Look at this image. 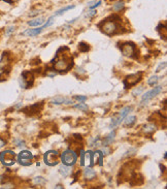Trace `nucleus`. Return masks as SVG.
<instances>
[{
  "label": "nucleus",
  "mask_w": 167,
  "mask_h": 189,
  "mask_svg": "<svg viewBox=\"0 0 167 189\" xmlns=\"http://www.w3.org/2000/svg\"><path fill=\"white\" fill-rule=\"evenodd\" d=\"M73 137L75 139V141H76V142H82V135H77V133L73 135Z\"/></svg>",
  "instance_id": "40"
},
{
  "label": "nucleus",
  "mask_w": 167,
  "mask_h": 189,
  "mask_svg": "<svg viewBox=\"0 0 167 189\" xmlns=\"http://www.w3.org/2000/svg\"><path fill=\"white\" fill-rule=\"evenodd\" d=\"M162 91H163L162 86H157V87H154L152 90L148 91L147 93L142 95V104H144V102H147V101H149L150 99L154 98L155 96L158 95L159 93H161Z\"/></svg>",
  "instance_id": "10"
},
{
  "label": "nucleus",
  "mask_w": 167,
  "mask_h": 189,
  "mask_svg": "<svg viewBox=\"0 0 167 189\" xmlns=\"http://www.w3.org/2000/svg\"><path fill=\"white\" fill-rule=\"evenodd\" d=\"M59 172L61 175H63V177H68L71 174V166L69 165H65V164H62L59 168Z\"/></svg>",
  "instance_id": "16"
},
{
  "label": "nucleus",
  "mask_w": 167,
  "mask_h": 189,
  "mask_svg": "<svg viewBox=\"0 0 167 189\" xmlns=\"http://www.w3.org/2000/svg\"><path fill=\"white\" fill-rule=\"evenodd\" d=\"M46 75L50 78H54L55 75H57V71L55 70V68H46Z\"/></svg>",
  "instance_id": "29"
},
{
  "label": "nucleus",
  "mask_w": 167,
  "mask_h": 189,
  "mask_svg": "<svg viewBox=\"0 0 167 189\" xmlns=\"http://www.w3.org/2000/svg\"><path fill=\"white\" fill-rule=\"evenodd\" d=\"M44 23V18H38V19H34L32 21H29L28 22V25L31 27H38L40 25Z\"/></svg>",
  "instance_id": "18"
},
{
  "label": "nucleus",
  "mask_w": 167,
  "mask_h": 189,
  "mask_svg": "<svg viewBox=\"0 0 167 189\" xmlns=\"http://www.w3.org/2000/svg\"><path fill=\"white\" fill-rule=\"evenodd\" d=\"M5 144H6V142L3 139H0V148H2L3 146H5Z\"/></svg>",
  "instance_id": "44"
},
{
  "label": "nucleus",
  "mask_w": 167,
  "mask_h": 189,
  "mask_svg": "<svg viewBox=\"0 0 167 189\" xmlns=\"http://www.w3.org/2000/svg\"><path fill=\"white\" fill-rule=\"evenodd\" d=\"M73 61L72 59H67V58H62V59L57 60L54 64V68L58 73H63V70L68 71L70 68L73 67Z\"/></svg>",
  "instance_id": "3"
},
{
  "label": "nucleus",
  "mask_w": 167,
  "mask_h": 189,
  "mask_svg": "<svg viewBox=\"0 0 167 189\" xmlns=\"http://www.w3.org/2000/svg\"><path fill=\"white\" fill-rule=\"evenodd\" d=\"M41 108H42V104H38V102H37V104H32V106H27L26 109L23 110V112L25 114L32 116V115L39 113V112L41 111Z\"/></svg>",
  "instance_id": "12"
},
{
  "label": "nucleus",
  "mask_w": 167,
  "mask_h": 189,
  "mask_svg": "<svg viewBox=\"0 0 167 189\" xmlns=\"http://www.w3.org/2000/svg\"><path fill=\"white\" fill-rule=\"evenodd\" d=\"M34 83V75L33 73L29 70H25L22 73V75L20 78V86L23 89H29L32 87Z\"/></svg>",
  "instance_id": "2"
},
{
  "label": "nucleus",
  "mask_w": 167,
  "mask_h": 189,
  "mask_svg": "<svg viewBox=\"0 0 167 189\" xmlns=\"http://www.w3.org/2000/svg\"><path fill=\"white\" fill-rule=\"evenodd\" d=\"M159 80H160L159 77H157V75H153V77H151V78L149 79L148 84H149L150 86H154V85H156L158 82H159Z\"/></svg>",
  "instance_id": "25"
},
{
  "label": "nucleus",
  "mask_w": 167,
  "mask_h": 189,
  "mask_svg": "<svg viewBox=\"0 0 167 189\" xmlns=\"http://www.w3.org/2000/svg\"><path fill=\"white\" fill-rule=\"evenodd\" d=\"M87 96H82V95H75L74 96V99L77 101H80V102H84V101L87 100Z\"/></svg>",
  "instance_id": "35"
},
{
  "label": "nucleus",
  "mask_w": 167,
  "mask_h": 189,
  "mask_svg": "<svg viewBox=\"0 0 167 189\" xmlns=\"http://www.w3.org/2000/svg\"><path fill=\"white\" fill-rule=\"evenodd\" d=\"M15 152L11 150H5L0 153V161L3 165L5 166H11L15 164Z\"/></svg>",
  "instance_id": "4"
},
{
  "label": "nucleus",
  "mask_w": 167,
  "mask_h": 189,
  "mask_svg": "<svg viewBox=\"0 0 167 189\" xmlns=\"http://www.w3.org/2000/svg\"><path fill=\"white\" fill-rule=\"evenodd\" d=\"M142 91H144V87H138V88H136V89H134L133 91H132V95L133 96H137V95H139V94L142 93Z\"/></svg>",
  "instance_id": "31"
},
{
  "label": "nucleus",
  "mask_w": 167,
  "mask_h": 189,
  "mask_svg": "<svg viewBox=\"0 0 167 189\" xmlns=\"http://www.w3.org/2000/svg\"><path fill=\"white\" fill-rule=\"evenodd\" d=\"M2 180H3V177H2V176H0V182L2 181Z\"/></svg>",
  "instance_id": "48"
},
{
  "label": "nucleus",
  "mask_w": 167,
  "mask_h": 189,
  "mask_svg": "<svg viewBox=\"0 0 167 189\" xmlns=\"http://www.w3.org/2000/svg\"><path fill=\"white\" fill-rule=\"evenodd\" d=\"M101 152L103 153V155H108V154L111 152V148H108L107 146H104V147L101 149Z\"/></svg>",
  "instance_id": "34"
},
{
  "label": "nucleus",
  "mask_w": 167,
  "mask_h": 189,
  "mask_svg": "<svg viewBox=\"0 0 167 189\" xmlns=\"http://www.w3.org/2000/svg\"><path fill=\"white\" fill-rule=\"evenodd\" d=\"M35 182L36 183H44V179H41V177H36L35 178Z\"/></svg>",
  "instance_id": "42"
},
{
  "label": "nucleus",
  "mask_w": 167,
  "mask_h": 189,
  "mask_svg": "<svg viewBox=\"0 0 167 189\" xmlns=\"http://www.w3.org/2000/svg\"><path fill=\"white\" fill-rule=\"evenodd\" d=\"M59 156V153L57 152L56 150H49L46 151L44 153V163H46V165L49 166H54V165H57L59 161L57 160V157Z\"/></svg>",
  "instance_id": "8"
},
{
  "label": "nucleus",
  "mask_w": 167,
  "mask_h": 189,
  "mask_svg": "<svg viewBox=\"0 0 167 189\" xmlns=\"http://www.w3.org/2000/svg\"><path fill=\"white\" fill-rule=\"evenodd\" d=\"M5 73V67H2V66H0V75H2V73Z\"/></svg>",
  "instance_id": "45"
},
{
  "label": "nucleus",
  "mask_w": 167,
  "mask_h": 189,
  "mask_svg": "<svg viewBox=\"0 0 167 189\" xmlns=\"http://www.w3.org/2000/svg\"><path fill=\"white\" fill-rule=\"evenodd\" d=\"M74 108L75 109H77V110H80V111H82V112H88V110H89V108H88L87 104H82V102H80V104H75Z\"/></svg>",
  "instance_id": "27"
},
{
  "label": "nucleus",
  "mask_w": 167,
  "mask_h": 189,
  "mask_svg": "<svg viewBox=\"0 0 167 189\" xmlns=\"http://www.w3.org/2000/svg\"><path fill=\"white\" fill-rule=\"evenodd\" d=\"M11 1H13V2H17V1H19V0H11Z\"/></svg>",
  "instance_id": "49"
},
{
  "label": "nucleus",
  "mask_w": 167,
  "mask_h": 189,
  "mask_svg": "<svg viewBox=\"0 0 167 189\" xmlns=\"http://www.w3.org/2000/svg\"><path fill=\"white\" fill-rule=\"evenodd\" d=\"M136 122V117L135 116H129L126 118V120H125V122H124V124H125V126L127 127H131L132 125L134 124Z\"/></svg>",
  "instance_id": "21"
},
{
  "label": "nucleus",
  "mask_w": 167,
  "mask_h": 189,
  "mask_svg": "<svg viewBox=\"0 0 167 189\" xmlns=\"http://www.w3.org/2000/svg\"><path fill=\"white\" fill-rule=\"evenodd\" d=\"M76 160H77L76 153L73 150H71V149H67V150H65L61 154V161L65 165H69V166L74 165L75 163H76Z\"/></svg>",
  "instance_id": "1"
},
{
  "label": "nucleus",
  "mask_w": 167,
  "mask_h": 189,
  "mask_svg": "<svg viewBox=\"0 0 167 189\" xmlns=\"http://www.w3.org/2000/svg\"><path fill=\"white\" fill-rule=\"evenodd\" d=\"M98 26L101 27V30H102V31L104 32L105 34H107V35H113V34H116L117 32H118V28H119V26L117 25L116 22L107 21V20L103 21L102 23L99 24Z\"/></svg>",
  "instance_id": "5"
},
{
  "label": "nucleus",
  "mask_w": 167,
  "mask_h": 189,
  "mask_svg": "<svg viewBox=\"0 0 167 189\" xmlns=\"http://www.w3.org/2000/svg\"><path fill=\"white\" fill-rule=\"evenodd\" d=\"M33 154L30 151L24 150L21 151L18 155V162L23 166H29L32 164V159H33Z\"/></svg>",
  "instance_id": "7"
},
{
  "label": "nucleus",
  "mask_w": 167,
  "mask_h": 189,
  "mask_svg": "<svg viewBox=\"0 0 167 189\" xmlns=\"http://www.w3.org/2000/svg\"><path fill=\"white\" fill-rule=\"evenodd\" d=\"M96 177V172L94 169L90 167V166H88V167L85 168V171H84V178L86 180H92Z\"/></svg>",
  "instance_id": "15"
},
{
  "label": "nucleus",
  "mask_w": 167,
  "mask_h": 189,
  "mask_svg": "<svg viewBox=\"0 0 167 189\" xmlns=\"http://www.w3.org/2000/svg\"><path fill=\"white\" fill-rule=\"evenodd\" d=\"M38 13H39L38 11H32L29 13V17H35V16H37Z\"/></svg>",
  "instance_id": "41"
},
{
  "label": "nucleus",
  "mask_w": 167,
  "mask_h": 189,
  "mask_svg": "<svg viewBox=\"0 0 167 189\" xmlns=\"http://www.w3.org/2000/svg\"><path fill=\"white\" fill-rule=\"evenodd\" d=\"M44 30V27H37V28L34 29H27L26 31H24L23 35H26V36H36L38 35L39 33H41V31Z\"/></svg>",
  "instance_id": "14"
},
{
  "label": "nucleus",
  "mask_w": 167,
  "mask_h": 189,
  "mask_svg": "<svg viewBox=\"0 0 167 189\" xmlns=\"http://www.w3.org/2000/svg\"><path fill=\"white\" fill-rule=\"evenodd\" d=\"M125 7V2L123 0H119L117 2H115L113 4V11H121Z\"/></svg>",
  "instance_id": "17"
},
{
  "label": "nucleus",
  "mask_w": 167,
  "mask_h": 189,
  "mask_svg": "<svg viewBox=\"0 0 167 189\" xmlns=\"http://www.w3.org/2000/svg\"><path fill=\"white\" fill-rule=\"evenodd\" d=\"M115 135H116V133H115V131L111 132L109 135H107V137L103 140V146H108L109 144H111V143L113 142V140H115Z\"/></svg>",
  "instance_id": "19"
},
{
  "label": "nucleus",
  "mask_w": 167,
  "mask_h": 189,
  "mask_svg": "<svg viewBox=\"0 0 167 189\" xmlns=\"http://www.w3.org/2000/svg\"><path fill=\"white\" fill-rule=\"evenodd\" d=\"M100 145H101V141L98 137H94V139H93V140L91 141V143H90L91 147H96V146H100Z\"/></svg>",
  "instance_id": "30"
},
{
  "label": "nucleus",
  "mask_w": 167,
  "mask_h": 189,
  "mask_svg": "<svg viewBox=\"0 0 167 189\" xmlns=\"http://www.w3.org/2000/svg\"><path fill=\"white\" fill-rule=\"evenodd\" d=\"M85 155H86V157L87 158H89V160H90V167H92L93 165H94V152L93 151H91V150H88L87 152H85Z\"/></svg>",
  "instance_id": "22"
},
{
  "label": "nucleus",
  "mask_w": 167,
  "mask_h": 189,
  "mask_svg": "<svg viewBox=\"0 0 167 189\" xmlns=\"http://www.w3.org/2000/svg\"><path fill=\"white\" fill-rule=\"evenodd\" d=\"M165 67H166V61H163L162 63H160L159 66L157 67V69H156V73H159V71H161V69H164Z\"/></svg>",
  "instance_id": "36"
},
{
  "label": "nucleus",
  "mask_w": 167,
  "mask_h": 189,
  "mask_svg": "<svg viewBox=\"0 0 167 189\" xmlns=\"http://www.w3.org/2000/svg\"><path fill=\"white\" fill-rule=\"evenodd\" d=\"M96 13H97V11H94V9H91V11H87V13H86V17H87V18H92L93 16H95Z\"/></svg>",
  "instance_id": "37"
},
{
  "label": "nucleus",
  "mask_w": 167,
  "mask_h": 189,
  "mask_svg": "<svg viewBox=\"0 0 167 189\" xmlns=\"http://www.w3.org/2000/svg\"><path fill=\"white\" fill-rule=\"evenodd\" d=\"M15 146H18V147H24V146H25V142L21 140H15Z\"/></svg>",
  "instance_id": "38"
},
{
  "label": "nucleus",
  "mask_w": 167,
  "mask_h": 189,
  "mask_svg": "<svg viewBox=\"0 0 167 189\" xmlns=\"http://www.w3.org/2000/svg\"><path fill=\"white\" fill-rule=\"evenodd\" d=\"M78 50H80V52L85 53L90 50V47H89V44H87L86 42H80V44H78Z\"/></svg>",
  "instance_id": "23"
},
{
  "label": "nucleus",
  "mask_w": 167,
  "mask_h": 189,
  "mask_svg": "<svg viewBox=\"0 0 167 189\" xmlns=\"http://www.w3.org/2000/svg\"><path fill=\"white\" fill-rule=\"evenodd\" d=\"M55 188H63V186H62V185H60V184H58L57 186H55Z\"/></svg>",
  "instance_id": "47"
},
{
  "label": "nucleus",
  "mask_w": 167,
  "mask_h": 189,
  "mask_svg": "<svg viewBox=\"0 0 167 189\" xmlns=\"http://www.w3.org/2000/svg\"><path fill=\"white\" fill-rule=\"evenodd\" d=\"M94 154H95L96 156H98V159H99V165L102 166L103 165V153L101 152V150H96L95 152H94Z\"/></svg>",
  "instance_id": "26"
},
{
  "label": "nucleus",
  "mask_w": 167,
  "mask_h": 189,
  "mask_svg": "<svg viewBox=\"0 0 167 189\" xmlns=\"http://www.w3.org/2000/svg\"><path fill=\"white\" fill-rule=\"evenodd\" d=\"M13 31H15V26H9L7 28V30H6V34H7V35H9V34L13 33Z\"/></svg>",
  "instance_id": "39"
},
{
  "label": "nucleus",
  "mask_w": 167,
  "mask_h": 189,
  "mask_svg": "<svg viewBox=\"0 0 167 189\" xmlns=\"http://www.w3.org/2000/svg\"><path fill=\"white\" fill-rule=\"evenodd\" d=\"M54 20H55V17H51V18H49L48 19V21L46 22V24H44L42 27L46 28V27H49V26H51V25H53V24H54Z\"/></svg>",
  "instance_id": "32"
},
{
  "label": "nucleus",
  "mask_w": 167,
  "mask_h": 189,
  "mask_svg": "<svg viewBox=\"0 0 167 189\" xmlns=\"http://www.w3.org/2000/svg\"><path fill=\"white\" fill-rule=\"evenodd\" d=\"M51 104H57V106H59V104H73V101L70 100V99H67L63 96H56L54 98L51 100Z\"/></svg>",
  "instance_id": "13"
},
{
  "label": "nucleus",
  "mask_w": 167,
  "mask_h": 189,
  "mask_svg": "<svg viewBox=\"0 0 167 189\" xmlns=\"http://www.w3.org/2000/svg\"><path fill=\"white\" fill-rule=\"evenodd\" d=\"M131 110H132L131 106H125L124 109H122L121 111L119 112V114L116 115V116L113 118L111 125H109V128H115L117 125L121 124V122L126 118V116L129 114V112L131 111Z\"/></svg>",
  "instance_id": "6"
},
{
  "label": "nucleus",
  "mask_w": 167,
  "mask_h": 189,
  "mask_svg": "<svg viewBox=\"0 0 167 189\" xmlns=\"http://www.w3.org/2000/svg\"><path fill=\"white\" fill-rule=\"evenodd\" d=\"M142 73H134V75H128V77L124 80V86H125V88L128 89L129 87H131V86L136 85L139 81L142 80Z\"/></svg>",
  "instance_id": "9"
},
{
  "label": "nucleus",
  "mask_w": 167,
  "mask_h": 189,
  "mask_svg": "<svg viewBox=\"0 0 167 189\" xmlns=\"http://www.w3.org/2000/svg\"><path fill=\"white\" fill-rule=\"evenodd\" d=\"M1 1H4V2L8 3V4H13V1H11V0H1Z\"/></svg>",
  "instance_id": "46"
},
{
  "label": "nucleus",
  "mask_w": 167,
  "mask_h": 189,
  "mask_svg": "<svg viewBox=\"0 0 167 189\" xmlns=\"http://www.w3.org/2000/svg\"><path fill=\"white\" fill-rule=\"evenodd\" d=\"M80 166H84L85 165V151L80 149Z\"/></svg>",
  "instance_id": "33"
},
{
  "label": "nucleus",
  "mask_w": 167,
  "mask_h": 189,
  "mask_svg": "<svg viewBox=\"0 0 167 189\" xmlns=\"http://www.w3.org/2000/svg\"><path fill=\"white\" fill-rule=\"evenodd\" d=\"M135 50L136 48L133 42H125L121 47L122 54L126 57H133V54H135Z\"/></svg>",
  "instance_id": "11"
},
{
  "label": "nucleus",
  "mask_w": 167,
  "mask_h": 189,
  "mask_svg": "<svg viewBox=\"0 0 167 189\" xmlns=\"http://www.w3.org/2000/svg\"><path fill=\"white\" fill-rule=\"evenodd\" d=\"M100 4H101V0H98L97 2L96 1H91V2L88 3V7L90 8V9H94V8L98 7Z\"/></svg>",
  "instance_id": "28"
},
{
  "label": "nucleus",
  "mask_w": 167,
  "mask_h": 189,
  "mask_svg": "<svg viewBox=\"0 0 167 189\" xmlns=\"http://www.w3.org/2000/svg\"><path fill=\"white\" fill-rule=\"evenodd\" d=\"M156 130V125L154 124H147L142 127V131L144 133H153Z\"/></svg>",
  "instance_id": "20"
},
{
  "label": "nucleus",
  "mask_w": 167,
  "mask_h": 189,
  "mask_svg": "<svg viewBox=\"0 0 167 189\" xmlns=\"http://www.w3.org/2000/svg\"><path fill=\"white\" fill-rule=\"evenodd\" d=\"M1 188H13V186L11 185V184H5V185H3Z\"/></svg>",
  "instance_id": "43"
},
{
  "label": "nucleus",
  "mask_w": 167,
  "mask_h": 189,
  "mask_svg": "<svg viewBox=\"0 0 167 189\" xmlns=\"http://www.w3.org/2000/svg\"><path fill=\"white\" fill-rule=\"evenodd\" d=\"M74 7H75L74 5H68V6H66V7H64V8H61V9H59V11L55 13V16H61V15H63V13H65V11H69V9H72V8H74Z\"/></svg>",
  "instance_id": "24"
}]
</instances>
